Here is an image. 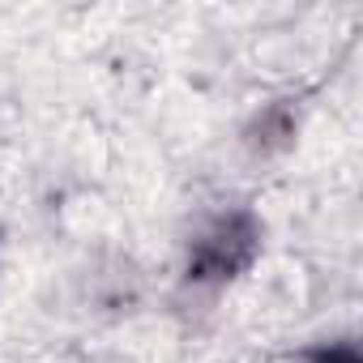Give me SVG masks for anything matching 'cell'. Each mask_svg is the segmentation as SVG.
I'll return each instance as SVG.
<instances>
[{
    "label": "cell",
    "instance_id": "obj_1",
    "mask_svg": "<svg viewBox=\"0 0 363 363\" xmlns=\"http://www.w3.org/2000/svg\"><path fill=\"white\" fill-rule=\"evenodd\" d=\"M320 363H359V359H354L350 350H333V354H325Z\"/></svg>",
    "mask_w": 363,
    "mask_h": 363
}]
</instances>
